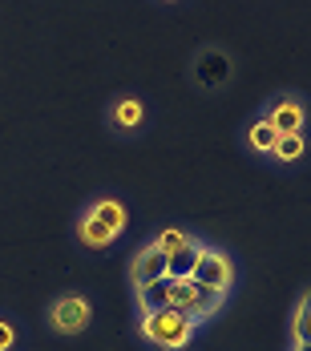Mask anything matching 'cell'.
Wrapping results in <instances>:
<instances>
[{
  "label": "cell",
  "mask_w": 311,
  "mask_h": 351,
  "mask_svg": "<svg viewBox=\"0 0 311 351\" xmlns=\"http://www.w3.org/2000/svg\"><path fill=\"white\" fill-rule=\"evenodd\" d=\"M227 77H231V61H227L222 53H203V57H198V81H203V85L214 89V85H222Z\"/></svg>",
  "instance_id": "obj_8"
},
{
  "label": "cell",
  "mask_w": 311,
  "mask_h": 351,
  "mask_svg": "<svg viewBox=\"0 0 311 351\" xmlns=\"http://www.w3.org/2000/svg\"><path fill=\"white\" fill-rule=\"evenodd\" d=\"M146 339H154L158 348H186V339H190V319L182 315V311H174V307H162V311H150L146 315Z\"/></svg>",
  "instance_id": "obj_2"
},
{
  "label": "cell",
  "mask_w": 311,
  "mask_h": 351,
  "mask_svg": "<svg viewBox=\"0 0 311 351\" xmlns=\"http://www.w3.org/2000/svg\"><path fill=\"white\" fill-rule=\"evenodd\" d=\"M8 348H12V327L0 323V351H8Z\"/></svg>",
  "instance_id": "obj_16"
},
{
  "label": "cell",
  "mask_w": 311,
  "mask_h": 351,
  "mask_svg": "<svg viewBox=\"0 0 311 351\" xmlns=\"http://www.w3.org/2000/svg\"><path fill=\"white\" fill-rule=\"evenodd\" d=\"M166 275V250H158V246H146L138 258H134V287H150V282H158Z\"/></svg>",
  "instance_id": "obj_5"
},
{
  "label": "cell",
  "mask_w": 311,
  "mask_h": 351,
  "mask_svg": "<svg viewBox=\"0 0 311 351\" xmlns=\"http://www.w3.org/2000/svg\"><path fill=\"white\" fill-rule=\"evenodd\" d=\"M170 275H162L158 282H150V287H141V311L150 315V311H162V307H170Z\"/></svg>",
  "instance_id": "obj_9"
},
{
  "label": "cell",
  "mask_w": 311,
  "mask_h": 351,
  "mask_svg": "<svg viewBox=\"0 0 311 351\" xmlns=\"http://www.w3.org/2000/svg\"><path fill=\"white\" fill-rule=\"evenodd\" d=\"M295 343H299V348H308L311 343V291L303 295L299 315H295Z\"/></svg>",
  "instance_id": "obj_12"
},
{
  "label": "cell",
  "mask_w": 311,
  "mask_h": 351,
  "mask_svg": "<svg viewBox=\"0 0 311 351\" xmlns=\"http://www.w3.org/2000/svg\"><path fill=\"white\" fill-rule=\"evenodd\" d=\"M267 121L275 125L279 134H299V130H303V109L295 106V101H283V106H279Z\"/></svg>",
  "instance_id": "obj_10"
},
{
  "label": "cell",
  "mask_w": 311,
  "mask_h": 351,
  "mask_svg": "<svg viewBox=\"0 0 311 351\" xmlns=\"http://www.w3.org/2000/svg\"><path fill=\"white\" fill-rule=\"evenodd\" d=\"M275 141H279V130L271 121H259V125L251 130V145H255V149H275Z\"/></svg>",
  "instance_id": "obj_13"
},
{
  "label": "cell",
  "mask_w": 311,
  "mask_h": 351,
  "mask_svg": "<svg viewBox=\"0 0 311 351\" xmlns=\"http://www.w3.org/2000/svg\"><path fill=\"white\" fill-rule=\"evenodd\" d=\"M275 158H283V162H295L299 154H303V134H279L275 149H271Z\"/></svg>",
  "instance_id": "obj_11"
},
{
  "label": "cell",
  "mask_w": 311,
  "mask_h": 351,
  "mask_svg": "<svg viewBox=\"0 0 311 351\" xmlns=\"http://www.w3.org/2000/svg\"><path fill=\"white\" fill-rule=\"evenodd\" d=\"M85 323H89V303L77 299V295H73V299H61V303L53 307V327H57V331H81Z\"/></svg>",
  "instance_id": "obj_6"
},
{
  "label": "cell",
  "mask_w": 311,
  "mask_h": 351,
  "mask_svg": "<svg viewBox=\"0 0 311 351\" xmlns=\"http://www.w3.org/2000/svg\"><path fill=\"white\" fill-rule=\"evenodd\" d=\"M198 254H203V246H194L190 239H186L178 250L166 254V275H170V279H190L194 267H198Z\"/></svg>",
  "instance_id": "obj_7"
},
{
  "label": "cell",
  "mask_w": 311,
  "mask_h": 351,
  "mask_svg": "<svg viewBox=\"0 0 311 351\" xmlns=\"http://www.w3.org/2000/svg\"><path fill=\"white\" fill-rule=\"evenodd\" d=\"M190 279L203 282V287L222 291V287L231 282V267H227V258H222V254H210V250H203V254H198V267H194V275H190Z\"/></svg>",
  "instance_id": "obj_4"
},
{
  "label": "cell",
  "mask_w": 311,
  "mask_h": 351,
  "mask_svg": "<svg viewBox=\"0 0 311 351\" xmlns=\"http://www.w3.org/2000/svg\"><path fill=\"white\" fill-rule=\"evenodd\" d=\"M186 243V234H182V230H166V234H162V239H158V250H166V254H170V250H178V246Z\"/></svg>",
  "instance_id": "obj_15"
},
{
  "label": "cell",
  "mask_w": 311,
  "mask_h": 351,
  "mask_svg": "<svg viewBox=\"0 0 311 351\" xmlns=\"http://www.w3.org/2000/svg\"><path fill=\"white\" fill-rule=\"evenodd\" d=\"M218 303H222V291H214V287H203V282H194V279H174L170 282V307L182 311L190 323L210 315Z\"/></svg>",
  "instance_id": "obj_1"
},
{
  "label": "cell",
  "mask_w": 311,
  "mask_h": 351,
  "mask_svg": "<svg viewBox=\"0 0 311 351\" xmlns=\"http://www.w3.org/2000/svg\"><path fill=\"white\" fill-rule=\"evenodd\" d=\"M299 351H311V343H308V348H299Z\"/></svg>",
  "instance_id": "obj_17"
},
{
  "label": "cell",
  "mask_w": 311,
  "mask_h": 351,
  "mask_svg": "<svg viewBox=\"0 0 311 351\" xmlns=\"http://www.w3.org/2000/svg\"><path fill=\"white\" fill-rule=\"evenodd\" d=\"M138 121H141L138 101H122V106H117V125H122V130H130V125H138Z\"/></svg>",
  "instance_id": "obj_14"
},
{
  "label": "cell",
  "mask_w": 311,
  "mask_h": 351,
  "mask_svg": "<svg viewBox=\"0 0 311 351\" xmlns=\"http://www.w3.org/2000/svg\"><path fill=\"white\" fill-rule=\"evenodd\" d=\"M122 226H126V210H122L117 202H97V206L89 210V218L81 222V239L89 246H105L122 234Z\"/></svg>",
  "instance_id": "obj_3"
}]
</instances>
